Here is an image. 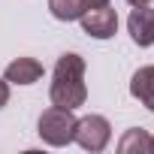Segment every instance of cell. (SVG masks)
<instances>
[{
  "instance_id": "6da1fadb",
  "label": "cell",
  "mask_w": 154,
  "mask_h": 154,
  "mask_svg": "<svg viewBox=\"0 0 154 154\" xmlns=\"http://www.w3.org/2000/svg\"><path fill=\"white\" fill-rule=\"evenodd\" d=\"M48 97H51V106H60V109H79V106L88 100V88H85V60H82V54L66 51V54L57 57Z\"/></svg>"
},
{
  "instance_id": "7a4b0ae2",
  "label": "cell",
  "mask_w": 154,
  "mask_h": 154,
  "mask_svg": "<svg viewBox=\"0 0 154 154\" xmlns=\"http://www.w3.org/2000/svg\"><path fill=\"white\" fill-rule=\"evenodd\" d=\"M75 118L72 109H60V106H51L39 115V136L45 145H54V148H63L72 142L75 136Z\"/></svg>"
},
{
  "instance_id": "3957f363",
  "label": "cell",
  "mask_w": 154,
  "mask_h": 154,
  "mask_svg": "<svg viewBox=\"0 0 154 154\" xmlns=\"http://www.w3.org/2000/svg\"><path fill=\"white\" fill-rule=\"evenodd\" d=\"M112 139V127L103 115H85L75 121V136L72 142H79L85 151H103Z\"/></svg>"
},
{
  "instance_id": "277c9868",
  "label": "cell",
  "mask_w": 154,
  "mask_h": 154,
  "mask_svg": "<svg viewBox=\"0 0 154 154\" xmlns=\"http://www.w3.org/2000/svg\"><path fill=\"white\" fill-rule=\"evenodd\" d=\"M79 21H82L85 33L94 36V39H109V36H115V30H118V12H115L109 3H106V6H97V9H85Z\"/></svg>"
},
{
  "instance_id": "5b68a950",
  "label": "cell",
  "mask_w": 154,
  "mask_h": 154,
  "mask_svg": "<svg viewBox=\"0 0 154 154\" xmlns=\"http://www.w3.org/2000/svg\"><path fill=\"white\" fill-rule=\"evenodd\" d=\"M127 30H130L136 45H142V48L154 45V9L148 3L145 6H133V12L127 18Z\"/></svg>"
},
{
  "instance_id": "8992f818",
  "label": "cell",
  "mask_w": 154,
  "mask_h": 154,
  "mask_svg": "<svg viewBox=\"0 0 154 154\" xmlns=\"http://www.w3.org/2000/svg\"><path fill=\"white\" fill-rule=\"evenodd\" d=\"M3 79L12 82V85H33V82L42 79V63L36 57H18V60H12L6 66Z\"/></svg>"
},
{
  "instance_id": "52a82bcc",
  "label": "cell",
  "mask_w": 154,
  "mask_h": 154,
  "mask_svg": "<svg viewBox=\"0 0 154 154\" xmlns=\"http://www.w3.org/2000/svg\"><path fill=\"white\" fill-rule=\"evenodd\" d=\"M130 94L154 112V66H139L130 79Z\"/></svg>"
},
{
  "instance_id": "ba28073f",
  "label": "cell",
  "mask_w": 154,
  "mask_h": 154,
  "mask_svg": "<svg viewBox=\"0 0 154 154\" xmlns=\"http://www.w3.org/2000/svg\"><path fill=\"white\" fill-rule=\"evenodd\" d=\"M48 9L57 21H75V18H82L85 3L82 0H48Z\"/></svg>"
},
{
  "instance_id": "9c48e42d",
  "label": "cell",
  "mask_w": 154,
  "mask_h": 154,
  "mask_svg": "<svg viewBox=\"0 0 154 154\" xmlns=\"http://www.w3.org/2000/svg\"><path fill=\"white\" fill-rule=\"evenodd\" d=\"M148 139H151V136H148L145 130H139V127H136V130H127V136L118 142V151H121V154H130V151L148 154Z\"/></svg>"
},
{
  "instance_id": "30bf717a",
  "label": "cell",
  "mask_w": 154,
  "mask_h": 154,
  "mask_svg": "<svg viewBox=\"0 0 154 154\" xmlns=\"http://www.w3.org/2000/svg\"><path fill=\"white\" fill-rule=\"evenodd\" d=\"M6 103H9V85H6V79H0V109Z\"/></svg>"
},
{
  "instance_id": "8fae6325",
  "label": "cell",
  "mask_w": 154,
  "mask_h": 154,
  "mask_svg": "<svg viewBox=\"0 0 154 154\" xmlns=\"http://www.w3.org/2000/svg\"><path fill=\"white\" fill-rule=\"evenodd\" d=\"M82 3H85V9H97V6H106L109 0H82Z\"/></svg>"
},
{
  "instance_id": "7c38bea8",
  "label": "cell",
  "mask_w": 154,
  "mask_h": 154,
  "mask_svg": "<svg viewBox=\"0 0 154 154\" xmlns=\"http://www.w3.org/2000/svg\"><path fill=\"white\" fill-rule=\"evenodd\" d=\"M130 6H145V3H151V0H127Z\"/></svg>"
},
{
  "instance_id": "4fadbf2b",
  "label": "cell",
  "mask_w": 154,
  "mask_h": 154,
  "mask_svg": "<svg viewBox=\"0 0 154 154\" xmlns=\"http://www.w3.org/2000/svg\"><path fill=\"white\" fill-rule=\"evenodd\" d=\"M148 154H154V136L148 139Z\"/></svg>"
}]
</instances>
